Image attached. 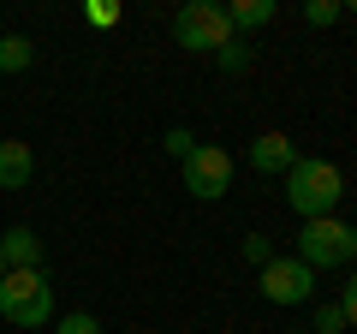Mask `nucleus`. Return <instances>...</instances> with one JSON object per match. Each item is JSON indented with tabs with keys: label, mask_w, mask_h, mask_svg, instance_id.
<instances>
[{
	"label": "nucleus",
	"mask_w": 357,
	"mask_h": 334,
	"mask_svg": "<svg viewBox=\"0 0 357 334\" xmlns=\"http://www.w3.org/2000/svg\"><path fill=\"white\" fill-rule=\"evenodd\" d=\"M340 13H345L340 0H310V6H304V18H310V24H333Z\"/></svg>",
	"instance_id": "nucleus-17"
},
{
	"label": "nucleus",
	"mask_w": 357,
	"mask_h": 334,
	"mask_svg": "<svg viewBox=\"0 0 357 334\" xmlns=\"http://www.w3.org/2000/svg\"><path fill=\"white\" fill-rule=\"evenodd\" d=\"M185 191H191L197 203H220V197L232 191V155L220 150V143H197V150L185 155Z\"/></svg>",
	"instance_id": "nucleus-5"
},
{
	"label": "nucleus",
	"mask_w": 357,
	"mask_h": 334,
	"mask_svg": "<svg viewBox=\"0 0 357 334\" xmlns=\"http://www.w3.org/2000/svg\"><path fill=\"white\" fill-rule=\"evenodd\" d=\"M84 18H89L96 30H114V24H119V6H114V0H89V6H84Z\"/></svg>",
	"instance_id": "nucleus-14"
},
{
	"label": "nucleus",
	"mask_w": 357,
	"mask_h": 334,
	"mask_svg": "<svg viewBox=\"0 0 357 334\" xmlns=\"http://www.w3.org/2000/svg\"><path fill=\"white\" fill-rule=\"evenodd\" d=\"M0 263L6 269H42V239L30 227H6L0 233Z\"/></svg>",
	"instance_id": "nucleus-9"
},
{
	"label": "nucleus",
	"mask_w": 357,
	"mask_h": 334,
	"mask_svg": "<svg viewBox=\"0 0 357 334\" xmlns=\"http://www.w3.org/2000/svg\"><path fill=\"white\" fill-rule=\"evenodd\" d=\"M191 150H197V138H191L185 126H173V131H167V155H178V161H185Z\"/></svg>",
	"instance_id": "nucleus-18"
},
{
	"label": "nucleus",
	"mask_w": 357,
	"mask_h": 334,
	"mask_svg": "<svg viewBox=\"0 0 357 334\" xmlns=\"http://www.w3.org/2000/svg\"><path fill=\"white\" fill-rule=\"evenodd\" d=\"M0 317L13 328H48L54 322V286L42 269H6L0 275Z\"/></svg>",
	"instance_id": "nucleus-2"
},
{
	"label": "nucleus",
	"mask_w": 357,
	"mask_h": 334,
	"mask_svg": "<svg viewBox=\"0 0 357 334\" xmlns=\"http://www.w3.org/2000/svg\"><path fill=\"white\" fill-rule=\"evenodd\" d=\"M340 310H345V328H357V275L345 281V293H340Z\"/></svg>",
	"instance_id": "nucleus-19"
},
{
	"label": "nucleus",
	"mask_w": 357,
	"mask_h": 334,
	"mask_svg": "<svg viewBox=\"0 0 357 334\" xmlns=\"http://www.w3.org/2000/svg\"><path fill=\"white\" fill-rule=\"evenodd\" d=\"M274 18H280V6H274V0H232V6H227V24H232V36H250V30L274 24Z\"/></svg>",
	"instance_id": "nucleus-10"
},
{
	"label": "nucleus",
	"mask_w": 357,
	"mask_h": 334,
	"mask_svg": "<svg viewBox=\"0 0 357 334\" xmlns=\"http://www.w3.org/2000/svg\"><path fill=\"white\" fill-rule=\"evenodd\" d=\"M262 298L268 305H310L316 298V269H304L298 257H274L262 269Z\"/></svg>",
	"instance_id": "nucleus-6"
},
{
	"label": "nucleus",
	"mask_w": 357,
	"mask_h": 334,
	"mask_svg": "<svg viewBox=\"0 0 357 334\" xmlns=\"http://www.w3.org/2000/svg\"><path fill=\"white\" fill-rule=\"evenodd\" d=\"M351 263H357V227H351Z\"/></svg>",
	"instance_id": "nucleus-20"
},
{
	"label": "nucleus",
	"mask_w": 357,
	"mask_h": 334,
	"mask_svg": "<svg viewBox=\"0 0 357 334\" xmlns=\"http://www.w3.org/2000/svg\"><path fill=\"white\" fill-rule=\"evenodd\" d=\"M298 263L304 269H345L351 263V227L340 215H321L298 227Z\"/></svg>",
	"instance_id": "nucleus-4"
},
{
	"label": "nucleus",
	"mask_w": 357,
	"mask_h": 334,
	"mask_svg": "<svg viewBox=\"0 0 357 334\" xmlns=\"http://www.w3.org/2000/svg\"><path fill=\"white\" fill-rule=\"evenodd\" d=\"M30 60H36L30 36H0V72H30Z\"/></svg>",
	"instance_id": "nucleus-11"
},
{
	"label": "nucleus",
	"mask_w": 357,
	"mask_h": 334,
	"mask_svg": "<svg viewBox=\"0 0 357 334\" xmlns=\"http://www.w3.org/2000/svg\"><path fill=\"white\" fill-rule=\"evenodd\" d=\"M298 161V143L286 138V131H262V138H250V167L256 173H292Z\"/></svg>",
	"instance_id": "nucleus-7"
},
{
	"label": "nucleus",
	"mask_w": 357,
	"mask_h": 334,
	"mask_svg": "<svg viewBox=\"0 0 357 334\" xmlns=\"http://www.w3.org/2000/svg\"><path fill=\"white\" fill-rule=\"evenodd\" d=\"M54 334H102V322L89 317V310H72V317H60V328Z\"/></svg>",
	"instance_id": "nucleus-15"
},
{
	"label": "nucleus",
	"mask_w": 357,
	"mask_h": 334,
	"mask_svg": "<svg viewBox=\"0 0 357 334\" xmlns=\"http://www.w3.org/2000/svg\"><path fill=\"white\" fill-rule=\"evenodd\" d=\"M345 197V173L333 161H321V155H298L292 173H286V203H292L298 221H321L333 215Z\"/></svg>",
	"instance_id": "nucleus-1"
},
{
	"label": "nucleus",
	"mask_w": 357,
	"mask_h": 334,
	"mask_svg": "<svg viewBox=\"0 0 357 334\" xmlns=\"http://www.w3.org/2000/svg\"><path fill=\"white\" fill-rule=\"evenodd\" d=\"M316 334H345V310H340V298L316 310Z\"/></svg>",
	"instance_id": "nucleus-16"
},
{
	"label": "nucleus",
	"mask_w": 357,
	"mask_h": 334,
	"mask_svg": "<svg viewBox=\"0 0 357 334\" xmlns=\"http://www.w3.org/2000/svg\"><path fill=\"white\" fill-rule=\"evenodd\" d=\"M238 251H244V263H256V269H268V263H274V245H268L262 233H244Z\"/></svg>",
	"instance_id": "nucleus-13"
},
{
	"label": "nucleus",
	"mask_w": 357,
	"mask_h": 334,
	"mask_svg": "<svg viewBox=\"0 0 357 334\" xmlns=\"http://www.w3.org/2000/svg\"><path fill=\"white\" fill-rule=\"evenodd\" d=\"M0 275H6V263H0Z\"/></svg>",
	"instance_id": "nucleus-21"
},
{
	"label": "nucleus",
	"mask_w": 357,
	"mask_h": 334,
	"mask_svg": "<svg viewBox=\"0 0 357 334\" xmlns=\"http://www.w3.org/2000/svg\"><path fill=\"white\" fill-rule=\"evenodd\" d=\"M215 60H220V72H244V66H250V42H244V36H232L227 48L215 54Z\"/></svg>",
	"instance_id": "nucleus-12"
},
{
	"label": "nucleus",
	"mask_w": 357,
	"mask_h": 334,
	"mask_svg": "<svg viewBox=\"0 0 357 334\" xmlns=\"http://www.w3.org/2000/svg\"><path fill=\"white\" fill-rule=\"evenodd\" d=\"M30 173H36V155H30V143L6 138V143H0V191H24Z\"/></svg>",
	"instance_id": "nucleus-8"
},
{
	"label": "nucleus",
	"mask_w": 357,
	"mask_h": 334,
	"mask_svg": "<svg viewBox=\"0 0 357 334\" xmlns=\"http://www.w3.org/2000/svg\"><path fill=\"white\" fill-rule=\"evenodd\" d=\"M173 42L191 54H220L232 42V24H227V6H215V0H185L173 13Z\"/></svg>",
	"instance_id": "nucleus-3"
}]
</instances>
